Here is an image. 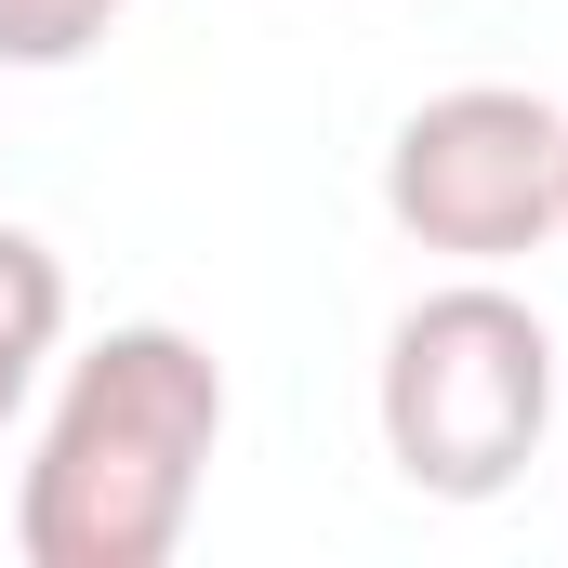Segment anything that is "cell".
Masks as SVG:
<instances>
[{
	"instance_id": "4",
	"label": "cell",
	"mask_w": 568,
	"mask_h": 568,
	"mask_svg": "<svg viewBox=\"0 0 568 568\" xmlns=\"http://www.w3.org/2000/svg\"><path fill=\"white\" fill-rule=\"evenodd\" d=\"M53 344H67V265H53L27 225H0V436L27 424V397H40V371H53Z\"/></svg>"
},
{
	"instance_id": "1",
	"label": "cell",
	"mask_w": 568,
	"mask_h": 568,
	"mask_svg": "<svg viewBox=\"0 0 568 568\" xmlns=\"http://www.w3.org/2000/svg\"><path fill=\"white\" fill-rule=\"evenodd\" d=\"M225 449V357L172 317L106 331L67 357L27 489H13V556L27 568H159L199 516V476Z\"/></svg>"
},
{
	"instance_id": "3",
	"label": "cell",
	"mask_w": 568,
	"mask_h": 568,
	"mask_svg": "<svg viewBox=\"0 0 568 568\" xmlns=\"http://www.w3.org/2000/svg\"><path fill=\"white\" fill-rule=\"evenodd\" d=\"M384 212L449 265H516L568 225V120L516 80L424 93L384 145Z\"/></svg>"
},
{
	"instance_id": "2",
	"label": "cell",
	"mask_w": 568,
	"mask_h": 568,
	"mask_svg": "<svg viewBox=\"0 0 568 568\" xmlns=\"http://www.w3.org/2000/svg\"><path fill=\"white\" fill-rule=\"evenodd\" d=\"M371 410H384V463L424 503H503L529 476L542 424H556V331H542V304L503 291L489 265L424 291L384 331Z\"/></svg>"
},
{
	"instance_id": "5",
	"label": "cell",
	"mask_w": 568,
	"mask_h": 568,
	"mask_svg": "<svg viewBox=\"0 0 568 568\" xmlns=\"http://www.w3.org/2000/svg\"><path fill=\"white\" fill-rule=\"evenodd\" d=\"M133 0H0V67H80Z\"/></svg>"
}]
</instances>
